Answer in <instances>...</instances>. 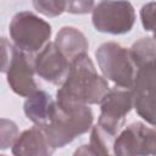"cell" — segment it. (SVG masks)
<instances>
[{"instance_id": "6da1fadb", "label": "cell", "mask_w": 156, "mask_h": 156, "mask_svg": "<svg viewBox=\"0 0 156 156\" xmlns=\"http://www.w3.org/2000/svg\"><path fill=\"white\" fill-rule=\"evenodd\" d=\"M110 87L104 76L98 74L94 62L84 54L71 62L69 72L56 93L60 105H95L100 104Z\"/></svg>"}, {"instance_id": "7a4b0ae2", "label": "cell", "mask_w": 156, "mask_h": 156, "mask_svg": "<svg viewBox=\"0 0 156 156\" xmlns=\"http://www.w3.org/2000/svg\"><path fill=\"white\" fill-rule=\"evenodd\" d=\"M94 122V115L89 105H60L51 121L43 126L49 144L56 150L69 144L76 136L87 133Z\"/></svg>"}, {"instance_id": "3957f363", "label": "cell", "mask_w": 156, "mask_h": 156, "mask_svg": "<svg viewBox=\"0 0 156 156\" xmlns=\"http://www.w3.org/2000/svg\"><path fill=\"white\" fill-rule=\"evenodd\" d=\"M95 58L102 76L119 88L132 89L135 76V66L129 49L115 41L101 44L95 51Z\"/></svg>"}, {"instance_id": "277c9868", "label": "cell", "mask_w": 156, "mask_h": 156, "mask_svg": "<svg viewBox=\"0 0 156 156\" xmlns=\"http://www.w3.org/2000/svg\"><path fill=\"white\" fill-rule=\"evenodd\" d=\"M51 32V26L30 11L16 13L9 26L13 45L29 54L40 51L49 43Z\"/></svg>"}, {"instance_id": "5b68a950", "label": "cell", "mask_w": 156, "mask_h": 156, "mask_svg": "<svg viewBox=\"0 0 156 156\" xmlns=\"http://www.w3.org/2000/svg\"><path fill=\"white\" fill-rule=\"evenodd\" d=\"M91 21L98 32L126 34L135 23V11L128 0H101L91 11Z\"/></svg>"}, {"instance_id": "8992f818", "label": "cell", "mask_w": 156, "mask_h": 156, "mask_svg": "<svg viewBox=\"0 0 156 156\" xmlns=\"http://www.w3.org/2000/svg\"><path fill=\"white\" fill-rule=\"evenodd\" d=\"M134 107L133 91L127 88H113L104 96L100 102V116L98 124L112 136L123 129L126 117Z\"/></svg>"}, {"instance_id": "52a82bcc", "label": "cell", "mask_w": 156, "mask_h": 156, "mask_svg": "<svg viewBox=\"0 0 156 156\" xmlns=\"http://www.w3.org/2000/svg\"><path fill=\"white\" fill-rule=\"evenodd\" d=\"M112 152L121 156L156 155V127L151 128L141 122L130 123L117 134Z\"/></svg>"}, {"instance_id": "ba28073f", "label": "cell", "mask_w": 156, "mask_h": 156, "mask_svg": "<svg viewBox=\"0 0 156 156\" xmlns=\"http://www.w3.org/2000/svg\"><path fill=\"white\" fill-rule=\"evenodd\" d=\"M11 90L23 98H28L38 89L34 79V57L13 45L10 61L4 69Z\"/></svg>"}, {"instance_id": "9c48e42d", "label": "cell", "mask_w": 156, "mask_h": 156, "mask_svg": "<svg viewBox=\"0 0 156 156\" xmlns=\"http://www.w3.org/2000/svg\"><path fill=\"white\" fill-rule=\"evenodd\" d=\"M71 62L55 43H48L34 56L35 73L51 84H62L69 72Z\"/></svg>"}, {"instance_id": "30bf717a", "label": "cell", "mask_w": 156, "mask_h": 156, "mask_svg": "<svg viewBox=\"0 0 156 156\" xmlns=\"http://www.w3.org/2000/svg\"><path fill=\"white\" fill-rule=\"evenodd\" d=\"M11 151L16 156H49L55 149L49 144L43 128L34 124L18 135Z\"/></svg>"}, {"instance_id": "8fae6325", "label": "cell", "mask_w": 156, "mask_h": 156, "mask_svg": "<svg viewBox=\"0 0 156 156\" xmlns=\"http://www.w3.org/2000/svg\"><path fill=\"white\" fill-rule=\"evenodd\" d=\"M56 110V100L52 96L41 89H37L32 93L23 104V111L26 117L37 126L48 124Z\"/></svg>"}, {"instance_id": "7c38bea8", "label": "cell", "mask_w": 156, "mask_h": 156, "mask_svg": "<svg viewBox=\"0 0 156 156\" xmlns=\"http://www.w3.org/2000/svg\"><path fill=\"white\" fill-rule=\"evenodd\" d=\"M54 43L69 62L84 54H88L89 49V43L85 35L79 29L69 26L62 27L58 30Z\"/></svg>"}, {"instance_id": "4fadbf2b", "label": "cell", "mask_w": 156, "mask_h": 156, "mask_svg": "<svg viewBox=\"0 0 156 156\" xmlns=\"http://www.w3.org/2000/svg\"><path fill=\"white\" fill-rule=\"evenodd\" d=\"M133 105L146 123L156 127V90L133 91Z\"/></svg>"}, {"instance_id": "5bb4252c", "label": "cell", "mask_w": 156, "mask_h": 156, "mask_svg": "<svg viewBox=\"0 0 156 156\" xmlns=\"http://www.w3.org/2000/svg\"><path fill=\"white\" fill-rule=\"evenodd\" d=\"M156 90V60L147 61L135 69L132 91Z\"/></svg>"}, {"instance_id": "9a60e30c", "label": "cell", "mask_w": 156, "mask_h": 156, "mask_svg": "<svg viewBox=\"0 0 156 156\" xmlns=\"http://www.w3.org/2000/svg\"><path fill=\"white\" fill-rule=\"evenodd\" d=\"M129 52L135 68L147 61L156 60V39L151 37L140 38L130 46Z\"/></svg>"}, {"instance_id": "2e32d148", "label": "cell", "mask_w": 156, "mask_h": 156, "mask_svg": "<svg viewBox=\"0 0 156 156\" xmlns=\"http://www.w3.org/2000/svg\"><path fill=\"white\" fill-rule=\"evenodd\" d=\"M115 136L111 134L106 133L99 124L91 127V133H90V141L89 146L91 147L94 155H110L112 152L113 147V141Z\"/></svg>"}, {"instance_id": "e0dca14e", "label": "cell", "mask_w": 156, "mask_h": 156, "mask_svg": "<svg viewBox=\"0 0 156 156\" xmlns=\"http://www.w3.org/2000/svg\"><path fill=\"white\" fill-rule=\"evenodd\" d=\"M34 9L46 16L57 17L66 11V0H32Z\"/></svg>"}, {"instance_id": "ac0fdd59", "label": "cell", "mask_w": 156, "mask_h": 156, "mask_svg": "<svg viewBox=\"0 0 156 156\" xmlns=\"http://www.w3.org/2000/svg\"><path fill=\"white\" fill-rule=\"evenodd\" d=\"M18 128L15 124V122L1 118V126H0V147L2 150L13 146L18 138Z\"/></svg>"}, {"instance_id": "d6986e66", "label": "cell", "mask_w": 156, "mask_h": 156, "mask_svg": "<svg viewBox=\"0 0 156 156\" xmlns=\"http://www.w3.org/2000/svg\"><path fill=\"white\" fill-rule=\"evenodd\" d=\"M140 20L144 29L151 32L156 39V1L147 2L141 7Z\"/></svg>"}, {"instance_id": "ffe728a7", "label": "cell", "mask_w": 156, "mask_h": 156, "mask_svg": "<svg viewBox=\"0 0 156 156\" xmlns=\"http://www.w3.org/2000/svg\"><path fill=\"white\" fill-rule=\"evenodd\" d=\"M94 9V0H66V12L85 15Z\"/></svg>"}]
</instances>
